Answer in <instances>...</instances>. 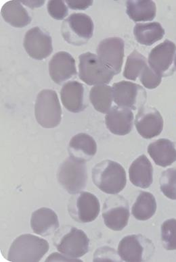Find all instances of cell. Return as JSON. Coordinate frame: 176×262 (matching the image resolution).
<instances>
[{
  "label": "cell",
  "instance_id": "6da1fadb",
  "mask_svg": "<svg viewBox=\"0 0 176 262\" xmlns=\"http://www.w3.org/2000/svg\"><path fill=\"white\" fill-rule=\"evenodd\" d=\"M92 181L104 193L116 195L126 187V170L118 162L104 160L93 168Z\"/></svg>",
  "mask_w": 176,
  "mask_h": 262
},
{
  "label": "cell",
  "instance_id": "44dd1931",
  "mask_svg": "<svg viewBox=\"0 0 176 262\" xmlns=\"http://www.w3.org/2000/svg\"><path fill=\"white\" fill-rule=\"evenodd\" d=\"M131 183L135 187L147 189L153 181V167L145 155L136 158L129 169Z\"/></svg>",
  "mask_w": 176,
  "mask_h": 262
},
{
  "label": "cell",
  "instance_id": "277c9868",
  "mask_svg": "<svg viewBox=\"0 0 176 262\" xmlns=\"http://www.w3.org/2000/svg\"><path fill=\"white\" fill-rule=\"evenodd\" d=\"M57 180L67 193L73 195L86 187L88 170L86 162L75 158H67L57 171Z\"/></svg>",
  "mask_w": 176,
  "mask_h": 262
},
{
  "label": "cell",
  "instance_id": "d6986e66",
  "mask_svg": "<svg viewBox=\"0 0 176 262\" xmlns=\"http://www.w3.org/2000/svg\"><path fill=\"white\" fill-rule=\"evenodd\" d=\"M68 151L70 157L86 162L96 155V142L90 135L86 133H79L72 137Z\"/></svg>",
  "mask_w": 176,
  "mask_h": 262
},
{
  "label": "cell",
  "instance_id": "f1b7e54d",
  "mask_svg": "<svg viewBox=\"0 0 176 262\" xmlns=\"http://www.w3.org/2000/svg\"><path fill=\"white\" fill-rule=\"evenodd\" d=\"M160 183L163 195L170 200H176V168L167 169L163 172Z\"/></svg>",
  "mask_w": 176,
  "mask_h": 262
},
{
  "label": "cell",
  "instance_id": "7402d4cb",
  "mask_svg": "<svg viewBox=\"0 0 176 262\" xmlns=\"http://www.w3.org/2000/svg\"><path fill=\"white\" fill-rule=\"evenodd\" d=\"M147 151L154 163L163 168L176 162V145L169 139L154 141L148 145Z\"/></svg>",
  "mask_w": 176,
  "mask_h": 262
},
{
  "label": "cell",
  "instance_id": "ac0fdd59",
  "mask_svg": "<svg viewBox=\"0 0 176 262\" xmlns=\"http://www.w3.org/2000/svg\"><path fill=\"white\" fill-rule=\"evenodd\" d=\"M31 227L34 233L42 236H48L59 229L58 215L50 208H42L33 212Z\"/></svg>",
  "mask_w": 176,
  "mask_h": 262
},
{
  "label": "cell",
  "instance_id": "7a4b0ae2",
  "mask_svg": "<svg viewBox=\"0 0 176 262\" xmlns=\"http://www.w3.org/2000/svg\"><path fill=\"white\" fill-rule=\"evenodd\" d=\"M48 250L47 241L33 234H22L12 243L8 259L12 262H37L43 258Z\"/></svg>",
  "mask_w": 176,
  "mask_h": 262
},
{
  "label": "cell",
  "instance_id": "d590c367",
  "mask_svg": "<svg viewBox=\"0 0 176 262\" xmlns=\"http://www.w3.org/2000/svg\"><path fill=\"white\" fill-rule=\"evenodd\" d=\"M175 67L176 69V55H175Z\"/></svg>",
  "mask_w": 176,
  "mask_h": 262
},
{
  "label": "cell",
  "instance_id": "e0dca14e",
  "mask_svg": "<svg viewBox=\"0 0 176 262\" xmlns=\"http://www.w3.org/2000/svg\"><path fill=\"white\" fill-rule=\"evenodd\" d=\"M106 126L112 134L124 136L133 128V115L130 109L112 107L105 116Z\"/></svg>",
  "mask_w": 176,
  "mask_h": 262
},
{
  "label": "cell",
  "instance_id": "5b68a950",
  "mask_svg": "<svg viewBox=\"0 0 176 262\" xmlns=\"http://www.w3.org/2000/svg\"><path fill=\"white\" fill-rule=\"evenodd\" d=\"M35 116L42 127L53 128L60 124L62 109L56 92L44 90L39 93L35 105Z\"/></svg>",
  "mask_w": 176,
  "mask_h": 262
},
{
  "label": "cell",
  "instance_id": "30bf717a",
  "mask_svg": "<svg viewBox=\"0 0 176 262\" xmlns=\"http://www.w3.org/2000/svg\"><path fill=\"white\" fill-rule=\"evenodd\" d=\"M103 217L109 229L120 231L128 225L129 209L128 201L122 195L110 196L104 203Z\"/></svg>",
  "mask_w": 176,
  "mask_h": 262
},
{
  "label": "cell",
  "instance_id": "7c38bea8",
  "mask_svg": "<svg viewBox=\"0 0 176 262\" xmlns=\"http://www.w3.org/2000/svg\"><path fill=\"white\" fill-rule=\"evenodd\" d=\"M175 52V44L165 40L150 52L148 60L149 67L161 77L173 75L176 69Z\"/></svg>",
  "mask_w": 176,
  "mask_h": 262
},
{
  "label": "cell",
  "instance_id": "9c48e42d",
  "mask_svg": "<svg viewBox=\"0 0 176 262\" xmlns=\"http://www.w3.org/2000/svg\"><path fill=\"white\" fill-rule=\"evenodd\" d=\"M79 76L80 79L88 85L109 84L114 73L104 67L96 55L91 52L81 54Z\"/></svg>",
  "mask_w": 176,
  "mask_h": 262
},
{
  "label": "cell",
  "instance_id": "4dcf8cb0",
  "mask_svg": "<svg viewBox=\"0 0 176 262\" xmlns=\"http://www.w3.org/2000/svg\"><path fill=\"white\" fill-rule=\"evenodd\" d=\"M140 79L146 88L153 90L160 85L162 77L154 73L153 70L148 65L140 76Z\"/></svg>",
  "mask_w": 176,
  "mask_h": 262
},
{
  "label": "cell",
  "instance_id": "52a82bcc",
  "mask_svg": "<svg viewBox=\"0 0 176 262\" xmlns=\"http://www.w3.org/2000/svg\"><path fill=\"white\" fill-rule=\"evenodd\" d=\"M154 244L143 234L125 236L118 246V254L124 261L141 262L150 260L154 253Z\"/></svg>",
  "mask_w": 176,
  "mask_h": 262
},
{
  "label": "cell",
  "instance_id": "83f0119b",
  "mask_svg": "<svg viewBox=\"0 0 176 262\" xmlns=\"http://www.w3.org/2000/svg\"><path fill=\"white\" fill-rule=\"evenodd\" d=\"M147 60L136 50L133 51L127 59L124 76L127 79L135 81L147 67Z\"/></svg>",
  "mask_w": 176,
  "mask_h": 262
},
{
  "label": "cell",
  "instance_id": "4fadbf2b",
  "mask_svg": "<svg viewBox=\"0 0 176 262\" xmlns=\"http://www.w3.org/2000/svg\"><path fill=\"white\" fill-rule=\"evenodd\" d=\"M125 43L120 37L103 40L97 48V56L104 67L118 75L122 71L124 58Z\"/></svg>",
  "mask_w": 176,
  "mask_h": 262
},
{
  "label": "cell",
  "instance_id": "8fae6325",
  "mask_svg": "<svg viewBox=\"0 0 176 262\" xmlns=\"http://www.w3.org/2000/svg\"><path fill=\"white\" fill-rule=\"evenodd\" d=\"M113 100L118 106L133 111L141 108L145 104L147 95L145 90L139 84L122 81L112 85Z\"/></svg>",
  "mask_w": 176,
  "mask_h": 262
},
{
  "label": "cell",
  "instance_id": "d4e9b609",
  "mask_svg": "<svg viewBox=\"0 0 176 262\" xmlns=\"http://www.w3.org/2000/svg\"><path fill=\"white\" fill-rule=\"evenodd\" d=\"M157 210L155 198L152 193L143 191L138 196L133 205L131 213L135 219L141 221L151 219Z\"/></svg>",
  "mask_w": 176,
  "mask_h": 262
},
{
  "label": "cell",
  "instance_id": "4316f807",
  "mask_svg": "<svg viewBox=\"0 0 176 262\" xmlns=\"http://www.w3.org/2000/svg\"><path fill=\"white\" fill-rule=\"evenodd\" d=\"M90 100L96 111L107 113L111 109L113 100L112 88L106 84L93 86L90 92Z\"/></svg>",
  "mask_w": 176,
  "mask_h": 262
},
{
  "label": "cell",
  "instance_id": "5bb4252c",
  "mask_svg": "<svg viewBox=\"0 0 176 262\" xmlns=\"http://www.w3.org/2000/svg\"><path fill=\"white\" fill-rule=\"evenodd\" d=\"M23 46L29 56L37 60L48 58L53 52L52 37L38 27L27 31Z\"/></svg>",
  "mask_w": 176,
  "mask_h": 262
},
{
  "label": "cell",
  "instance_id": "2e32d148",
  "mask_svg": "<svg viewBox=\"0 0 176 262\" xmlns=\"http://www.w3.org/2000/svg\"><path fill=\"white\" fill-rule=\"evenodd\" d=\"M75 60L69 53L59 52L49 62V73L55 83L61 84L77 75Z\"/></svg>",
  "mask_w": 176,
  "mask_h": 262
},
{
  "label": "cell",
  "instance_id": "484cf974",
  "mask_svg": "<svg viewBox=\"0 0 176 262\" xmlns=\"http://www.w3.org/2000/svg\"><path fill=\"white\" fill-rule=\"evenodd\" d=\"M127 14L134 22L151 21L156 16V4L152 1H128Z\"/></svg>",
  "mask_w": 176,
  "mask_h": 262
},
{
  "label": "cell",
  "instance_id": "3957f363",
  "mask_svg": "<svg viewBox=\"0 0 176 262\" xmlns=\"http://www.w3.org/2000/svg\"><path fill=\"white\" fill-rule=\"evenodd\" d=\"M54 245L59 252L74 259H79L88 252L90 239L83 230L66 225L54 236Z\"/></svg>",
  "mask_w": 176,
  "mask_h": 262
},
{
  "label": "cell",
  "instance_id": "ffe728a7",
  "mask_svg": "<svg viewBox=\"0 0 176 262\" xmlns=\"http://www.w3.org/2000/svg\"><path fill=\"white\" fill-rule=\"evenodd\" d=\"M61 101L67 111L79 113L86 108L84 103V86L76 81L66 82L61 90Z\"/></svg>",
  "mask_w": 176,
  "mask_h": 262
},
{
  "label": "cell",
  "instance_id": "8992f818",
  "mask_svg": "<svg viewBox=\"0 0 176 262\" xmlns=\"http://www.w3.org/2000/svg\"><path fill=\"white\" fill-rule=\"evenodd\" d=\"M94 29V23L90 16L86 14L73 13L63 23L61 33L68 43L81 46L90 41Z\"/></svg>",
  "mask_w": 176,
  "mask_h": 262
},
{
  "label": "cell",
  "instance_id": "1f68e13d",
  "mask_svg": "<svg viewBox=\"0 0 176 262\" xmlns=\"http://www.w3.org/2000/svg\"><path fill=\"white\" fill-rule=\"evenodd\" d=\"M48 12L52 18L59 20L66 18L69 13L64 1H49Z\"/></svg>",
  "mask_w": 176,
  "mask_h": 262
},
{
  "label": "cell",
  "instance_id": "836d02e7",
  "mask_svg": "<svg viewBox=\"0 0 176 262\" xmlns=\"http://www.w3.org/2000/svg\"><path fill=\"white\" fill-rule=\"evenodd\" d=\"M46 261H82L80 259L71 258L63 253H54L50 255Z\"/></svg>",
  "mask_w": 176,
  "mask_h": 262
},
{
  "label": "cell",
  "instance_id": "cb8c5ba5",
  "mask_svg": "<svg viewBox=\"0 0 176 262\" xmlns=\"http://www.w3.org/2000/svg\"><path fill=\"white\" fill-rule=\"evenodd\" d=\"M133 33L136 41L142 45L152 46L163 39L165 30L160 23H139L135 25Z\"/></svg>",
  "mask_w": 176,
  "mask_h": 262
},
{
  "label": "cell",
  "instance_id": "603a6c76",
  "mask_svg": "<svg viewBox=\"0 0 176 262\" xmlns=\"http://www.w3.org/2000/svg\"><path fill=\"white\" fill-rule=\"evenodd\" d=\"M1 13L4 20L16 28H23L31 22V17L20 1L6 2L2 6Z\"/></svg>",
  "mask_w": 176,
  "mask_h": 262
},
{
  "label": "cell",
  "instance_id": "f546056e",
  "mask_svg": "<svg viewBox=\"0 0 176 262\" xmlns=\"http://www.w3.org/2000/svg\"><path fill=\"white\" fill-rule=\"evenodd\" d=\"M161 242L166 250H176V219L167 220L161 226Z\"/></svg>",
  "mask_w": 176,
  "mask_h": 262
},
{
  "label": "cell",
  "instance_id": "ba28073f",
  "mask_svg": "<svg viewBox=\"0 0 176 262\" xmlns=\"http://www.w3.org/2000/svg\"><path fill=\"white\" fill-rule=\"evenodd\" d=\"M68 211L71 219L80 223L95 221L101 211L99 199L94 194L81 191L69 199Z\"/></svg>",
  "mask_w": 176,
  "mask_h": 262
},
{
  "label": "cell",
  "instance_id": "e575fe53",
  "mask_svg": "<svg viewBox=\"0 0 176 262\" xmlns=\"http://www.w3.org/2000/svg\"><path fill=\"white\" fill-rule=\"evenodd\" d=\"M21 3L25 4L29 8H40V6H43L44 1H20Z\"/></svg>",
  "mask_w": 176,
  "mask_h": 262
},
{
  "label": "cell",
  "instance_id": "9a60e30c",
  "mask_svg": "<svg viewBox=\"0 0 176 262\" xmlns=\"http://www.w3.org/2000/svg\"><path fill=\"white\" fill-rule=\"evenodd\" d=\"M138 133L144 139H152L162 132L163 119L160 112L153 107L144 105L139 109L135 120Z\"/></svg>",
  "mask_w": 176,
  "mask_h": 262
},
{
  "label": "cell",
  "instance_id": "d6a6232c",
  "mask_svg": "<svg viewBox=\"0 0 176 262\" xmlns=\"http://www.w3.org/2000/svg\"><path fill=\"white\" fill-rule=\"evenodd\" d=\"M70 8L73 10H86L92 5L93 1H66Z\"/></svg>",
  "mask_w": 176,
  "mask_h": 262
}]
</instances>
